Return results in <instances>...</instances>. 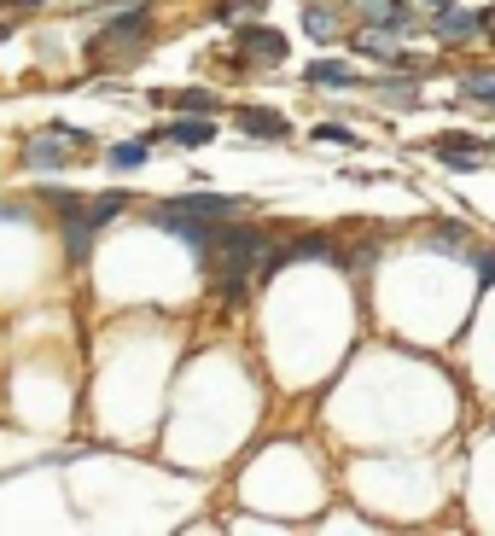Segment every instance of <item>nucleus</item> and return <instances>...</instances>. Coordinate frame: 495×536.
Segmentation results:
<instances>
[{"label":"nucleus","mask_w":495,"mask_h":536,"mask_svg":"<svg viewBox=\"0 0 495 536\" xmlns=\"http://www.w3.org/2000/svg\"><path fill=\"white\" fill-rule=\"evenodd\" d=\"M146 30H152V12H146V6L111 12L105 30H99V41H94V59H117V65H129L134 53L146 47Z\"/></svg>","instance_id":"1"},{"label":"nucleus","mask_w":495,"mask_h":536,"mask_svg":"<svg viewBox=\"0 0 495 536\" xmlns=\"http://www.w3.org/2000/svg\"><path fill=\"white\" fill-rule=\"evenodd\" d=\"M152 222H158L169 239H181V245L193 251L198 263H204V257H210V245H216V228H210V216H193V210H175V204H164V210H152Z\"/></svg>","instance_id":"2"},{"label":"nucleus","mask_w":495,"mask_h":536,"mask_svg":"<svg viewBox=\"0 0 495 536\" xmlns=\"http://www.w3.org/2000/svg\"><path fill=\"white\" fill-rule=\"evenodd\" d=\"M251 65H286V35L263 30V24H239V41H233Z\"/></svg>","instance_id":"3"},{"label":"nucleus","mask_w":495,"mask_h":536,"mask_svg":"<svg viewBox=\"0 0 495 536\" xmlns=\"http://www.w3.org/2000/svg\"><path fill=\"white\" fill-rule=\"evenodd\" d=\"M233 129L251 134V140H292L286 111H268V105H239V111H233Z\"/></svg>","instance_id":"4"},{"label":"nucleus","mask_w":495,"mask_h":536,"mask_svg":"<svg viewBox=\"0 0 495 536\" xmlns=\"http://www.w3.org/2000/svg\"><path fill=\"white\" fill-rule=\"evenodd\" d=\"M431 152H437L449 169H478L484 158H490V140H472V134L449 129V134H437V140H431Z\"/></svg>","instance_id":"5"},{"label":"nucleus","mask_w":495,"mask_h":536,"mask_svg":"<svg viewBox=\"0 0 495 536\" xmlns=\"http://www.w3.org/2000/svg\"><path fill=\"white\" fill-rule=\"evenodd\" d=\"M431 35L437 41H472V35H484V24H478V12H466V6H443V12H431Z\"/></svg>","instance_id":"6"},{"label":"nucleus","mask_w":495,"mask_h":536,"mask_svg":"<svg viewBox=\"0 0 495 536\" xmlns=\"http://www.w3.org/2000/svg\"><path fill=\"white\" fill-rule=\"evenodd\" d=\"M402 30H391V24H367L362 35H356V53L362 59H373V65H396L402 59V41H396Z\"/></svg>","instance_id":"7"},{"label":"nucleus","mask_w":495,"mask_h":536,"mask_svg":"<svg viewBox=\"0 0 495 536\" xmlns=\"http://www.w3.org/2000/svg\"><path fill=\"white\" fill-rule=\"evenodd\" d=\"M94 234H99V228L82 216V204L65 210V257H70V263H88V257H94Z\"/></svg>","instance_id":"8"},{"label":"nucleus","mask_w":495,"mask_h":536,"mask_svg":"<svg viewBox=\"0 0 495 536\" xmlns=\"http://www.w3.org/2000/svg\"><path fill=\"white\" fill-rule=\"evenodd\" d=\"M362 12V24H391V30H414V12L402 0H350Z\"/></svg>","instance_id":"9"},{"label":"nucleus","mask_w":495,"mask_h":536,"mask_svg":"<svg viewBox=\"0 0 495 536\" xmlns=\"http://www.w3.org/2000/svg\"><path fill=\"white\" fill-rule=\"evenodd\" d=\"M175 210H193V216H210V222H222V216H239V199H222V193H181V199H169Z\"/></svg>","instance_id":"10"},{"label":"nucleus","mask_w":495,"mask_h":536,"mask_svg":"<svg viewBox=\"0 0 495 536\" xmlns=\"http://www.w3.org/2000/svg\"><path fill=\"white\" fill-rule=\"evenodd\" d=\"M164 140H175V146L193 152V146H210V140H216V123H210V117H181V123L164 129Z\"/></svg>","instance_id":"11"},{"label":"nucleus","mask_w":495,"mask_h":536,"mask_svg":"<svg viewBox=\"0 0 495 536\" xmlns=\"http://www.w3.org/2000/svg\"><path fill=\"white\" fill-rule=\"evenodd\" d=\"M303 30L332 47V41H338V30H344V18H338V6H321V0H315V6H303Z\"/></svg>","instance_id":"12"},{"label":"nucleus","mask_w":495,"mask_h":536,"mask_svg":"<svg viewBox=\"0 0 495 536\" xmlns=\"http://www.w3.org/2000/svg\"><path fill=\"white\" fill-rule=\"evenodd\" d=\"M303 76H309L315 88H362V76H356L350 65H338V59H315Z\"/></svg>","instance_id":"13"},{"label":"nucleus","mask_w":495,"mask_h":536,"mask_svg":"<svg viewBox=\"0 0 495 536\" xmlns=\"http://www.w3.org/2000/svg\"><path fill=\"white\" fill-rule=\"evenodd\" d=\"M24 164H30V169H65L70 152H65V146H53V134H35L30 146H24Z\"/></svg>","instance_id":"14"},{"label":"nucleus","mask_w":495,"mask_h":536,"mask_svg":"<svg viewBox=\"0 0 495 536\" xmlns=\"http://www.w3.org/2000/svg\"><path fill=\"white\" fill-rule=\"evenodd\" d=\"M158 100H169L175 111H187V117H216V111H222V100H216V94H204V88H187V94H158Z\"/></svg>","instance_id":"15"},{"label":"nucleus","mask_w":495,"mask_h":536,"mask_svg":"<svg viewBox=\"0 0 495 536\" xmlns=\"http://www.w3.org/2000/svg\"><path fill=\"white\" fill-rule=\"evenodd\" d=\"M268 12V0H216V18L222 24H257Z\"/></svg>","instance_id":"16"},{"label":"nucleus","mask_w":495,"mask_h":536,"mask_svg":"<svg viewBox=\"0 0 495 536\" xmlns=\"http://www.w3.org/2000/svg\"><path fill=\"white\" fill-rule=\"evenodd\" d=\"M461 100L495 105V70H466V76H461Z\"/></svg>","instance_id":"17"},{"label":"nucleus","mask_w":495,"mask_h":536,"mask_svg":"<svg viewBox=\"0 0 495 536\" xmlns=\"http://www.w3.org/2000/svg\"><path fill=\"white\" fill-rule=\"evenodd\" d=\"M146 158H152V146H146V140H123V146H111V152H105V164H111V169H140Z\"/></svg>","instance_id":"18"},{"label":"nucleus","mask_w":495,"mask_h":536,"mask_svg":"<svg viewBox=\"0 0 495 536\" xmlns=\"http://www.w3.org/2000/svg\"><path fill=\"white\" fill-rule=\"evenodd\" d=\"M431 245H437V251H455V257L472 251V239H466L461 222H437V228H431Z\"/></svg>","instance_id":"19"},{"label":"nucleus","mask_w":495,"mask_h":536,"mask_svg":"<svg viewBox=\"0 0 495 536\" xmlns=\"http://www.w3.org/2000/svg\"><path fill=\"white\" fill-rule=\"evenodd\" d=\"M123 193H105V199H88L82 204V216H88V222H94V228H105V222H117V216H123Z\"/></svg>","instance_id":"20"},{"label":"nucleus","mask_w":495,"mask_h":536,"mask_svg":"<svg viewBox=\"0 0 495 536\" xmlns=\"http://www.w3.org/2000/svg\"><path fill=\"white\" fill-rule=\"evenodd\" d=\"M466 263H472V274H478V292H490L495 286V251L490 245H478V251H466Z\"/></svg>","instance_id":"21"},{"label":"nucleus","mask_w":495,"mask_h":536,"mask_svg":"<svg viewBox=\"0 0 495 536\" xmlns=\"http://www.w3.org/2000/svg\"><path fill=\"white\" fill-rule=\"evenodd\" d=\"M315 140H321V146H362V140L344 129V123H321V129H315Z\"/></svg>","instance_id":"22"},{"label":"nucleus","mask_w":495,"mask_h":536,"mask_svg":"<svg viewBox=\"0 0 495 536\" xmlns=\"http://www.w3.org/2000/svg\"><path fill=\"white\" fill-rule=\"evenodd\" d=\"M478 24H484V35L495 41V6H490V12H478Z\"/></svg>","instance_id":"23"},{"label":"nucleus","mask_w":495,"mask_h":536,"mask_svg":"<svg viewBox=\"0 0 495 536\" xmlns=\"http://www.w3.org/2000/svg\"><path fill=\"white\" fill-rule=\"evenodd\" d=\"M0 6H12V12H35L41 0H0Z\"/></svg>","instance_id":"24"},{"label":"nucleus","mask_w":495,"mask_h":536,"mask_svg":"<svg viewBox=\"0 0 495 536\" xmlns=\"http://www.w3.org/2000/svg\"><path fill=\"white\" fill-rule=\"evenodd\" d=\"M420 6H426V12H443V6H449V0H420Z\"/></svg>","instance_id":"25"}]
</instances>
